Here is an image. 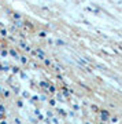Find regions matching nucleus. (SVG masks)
I'll return each mask as SVG.
<instances>
[{"label":"nucleus","mask_w":122,"mask_h":124,"mask_svg":"<svg viewBox=\"0 0 122 124\" xmlns=\"http://www.w3.org/2000/svg\"><path fill=\"white\" fill-rule=\"evenodd\" d=\"M56 79L58 80H63V77H62V75H56Z\"/></svg>","instance_id":"34"},{"label":"nucleus","mask_w":122,"mask_h":124,"mask_svg":"<svg viewBox=\"0 0 122 124\" xmlns=\"http://www.w3.org/2000/svg\"><path fill=\"white\" fill-rule=\"evenodd\" d=\"M14 123H15V124H21L22 121H21V119H18V117H17V119H14Z\"/></svg>","instance_id":"31"},{"label":"nucleus","mask_w":122,"mask_h":124,"mask_svg":"<svg viewBox=\"0 0 122 124\" xmlns=\"http://www.w3.org/2000/svg\"><path fill=\"white\" fill-rule=\"evenodd\" d=\"M49 105H51V106H55V105H56V101H55V99H49Z\"/></svg>","instance_id":"28"},{"label":"nucleus","mask_w":122,"mask_h":124,"mask_svg":"<svg viewBox=\"0 0 122 124\" xmlns=\"http://www.w3.org/2000/svg\"><path fill=\"white\" fill-rule=\"evenodd\" d=\"M22 97H23V98H30V95H29L27 91H23V93H22Z\"/></svg>","instance_id":"24"},{"label":"nucleus","mask_w":122,"mask_h":124,"mask_svg":"<svg viewBox=\"0 0 122 124\" xmlns=\"http://www.w3.org/2000/svg\"><path fill=\"white\" fill-rule=\"evenodd\" d=\"M30 54H32V57H37V51H36V50H32Z\"/></svg>","instance_id":"30"},{"label":"nucleus","mask_w":122,"mask_h":124,"mask_svg":"<svg viewBox=\"0 0 122 124\" xmlns=\"http://www.w3.org/2000/svg\"><path fill=\"white\" fill-rule=\"evenodd\" d=\"M62 95H63L65 98H69L70 97V90L67 88L66 85H65V87H62Z\"/></svg>","instance_id":"3"},{"label":"nucleus","mask_w":122,"mask_h":124,"mask_svg":"<svg viewBox=\"0 0 122 124\" xmlns=\"http://www.w3.org/2000/svg\"><path fill=\"white\" fill-rule=\"evenodd\" d=\"M0 50H1V48H0Z\"/></svg>","instance_id":"37"},{"label":"nucleus","mask_w":122,"mask_h":124,"mask_svg":"<svg viewBox=\"0 0 122 124\" xmlns=\"http://www.w3.org/2000/svg\"><path fill=\"white\" fill-rule=\"evenodd\" d=\"M56 98H58V101H59V102H65V99H63L65 97H63L62 94H58V95H56Z\"/></svg>","instance_id":"20"},{"label":"nucleus","mask_w":122,"mask_h":124,"mask_svg":"<svg viewBox=\"0 0 122 124\" xmlns=\"http://www.w3.org/2000/svg\"><path fill=\"white\" fill-rule=\"evenodd\" d=\"M39 37H41V39H45V37H47V32H45V31H40V32H39Z\"/></svg>","instance_id":"13"},{"label":"nucleus","mask_w":122,"mask_h":124,"mask_svg":"<svg viewBox=\"0 0 122 124\" xmlns=\"http://www.w3.org/2000/svg\"><path fill=\"white\" fill-rule=\"evenodd\" d=\"M37 119H39V120H44V116L40 113V115H37Z\"/></svg>","instance_id":"32"},{"label":"nucleus","mask_w":122,"mask_h":124,"mask_svg":"<svg viewBox=\"0 0 122 124\" xmlns=\"http://www.w3.org/2000/svg\"><path fill=\"white\" fill-rule=\"evenodd\" d=\"M39 85H40V88H43V90H48V87H49V81H40Z\"/></svg>","instance_id":"6"},{"label":"nucleus","mask_w":122,"mask_h":124,"mask_svg":"<svg viewBox=\"0 0 122 124\" xmlns=\"http://www.w3.org/2000/svg\"><path fill=\"white\" fill-rule=\"evenodd\" d=\"M78 62H80V63H81V65H85V61H84V59H81V58H80V59H78Z\"/></svg>","instance_id":"33"},{"label":"nucleus","mask_w":122,"mask_h":124,"mask_svg":"<svg viewBox=\"0 0 122 124\" xmlns=\"http://www.w3.org/2000/svg\"><path fill=\"white\" fill-rule=\"evenodd\" d=\"M52 116H54V113H52L51 110H48V112H47V117H48V119H51Z\"/></svg>","instance_id":"29"},{"label":"nucleus","mask_w":122,"mask_h":124,"mask_svg":"<svg viewBox=\"0 0 122 124\" xmlns=\"http://www.w3.org/2000/svg\"><path fill=\"white\" fill-rule=\"evenodd\" d=\"M48 93H51V94H55L56 93V87L52 84H49V87H48Z\"/></svg>","instance_id":"9"},{"label":"nucleus","mask_w":122,"mask_h":124,"mask_svg":"<svg viewBox=\"0 0 122 124\" xmlns=\"http://www.w3.org/2000/svg\"><path fill=\"white\" fill-rule=\"evenodd\" d=\"M0 54H1V57H7L8 55V51L7 50H0Z\"/></svg>","instance_id":"19"},{"label":"nucleus","mask_w":122,"mask_h":124,"mask_svg":"<svg viewBox=\"0 0 122 124\" xmlns=\"http://www.w3.org/2000/svg\"><path fill=\"white\" fill-rule=\"evenodd\" d=\"M14 25L17 28H23V21L22 19H14Z\"/></svg>","instance_id":"8"},{"label":"nucleus","mask_w":122,"mask_h":124,"mask_svg":"<svg viewBox=\"0 0 122 124\" xmlns=\"http://www.w3.org/2000/svg\"><path fill=\"white\" fill-rule=\"evenodd\" d=\"M3 91H4V88H3V87L0 85V94H3Z\"/></svg>","instance_id":"36"},{"label":"nucleus","mask_w":122,"mask_h":124,"mask_svg":"<svg viewBox=\"0 0 122 124\" xmlns=\"http://www.w3.org/2000/svg\"><path fill=\"white\" fill-rule=\"evenodd\" d=\"M8 55H11V57H13V58H15V59H18V58H19L18 53H17V51H15L14 48H10V50H8Z\"/></svg>","instance_id":"5"},{"label":"nucleus","mask_w":122,"mask_h":124,"mask_svg":"<svg viewBox=\"0 0 122 124\" xmlns=\"http://www.w3.org/2000/svg\"><path fill=\"white\" fill-rule=\"evenodd\" d=\"M36 101H39V97H37V95H33V97L29 98V102H30V103H34Z\"/></svg>","instance_id":"14"},{"label":"nucleus","mask_w":122,"mask_h":124,"mask_svg":"<svg viewBox=\"0 0 122 124\" xmlns=\"http://www.w3.org/2000/svg\"><path fill=\"white\" fill-rule=\"evenodd\" d=\"M58 112L61 113L62 116H67V113H66V110H63V109H58Z\"/></svg>","instance_id":"27"},{"label":"nucleus","mask_w":122,"mask_h":124,"mask_svg":"<svg viewBox=\"0 0 122 124\" xmlns=\"http://www.w3.org/2000/svg\"><path fill=\"white\" fill-rule=\"evenodd\" d=\"M36 51H37V57L36 58H39V59H44V58H45V53H44L41 48H37Z\"/></svg>","instance_id":"4"},{"label":"nucleus","mask_w":122,"mask_h":124,"mask_svg":"<svg viewBox=\"0 0 122 124\" xmlns=\"http://www.w3.org/2000/svg\"><path fill=\"white\" fill-rule=\"evenodd\" d=\"M1 95H3V97H4V98H8L10 95H11V90H4V91H3V94H1Z\"/></svg>","instance_id":"11"},{"label":"nucleus","mask_w":122,"mask_h":124,"mask_svg":"<svg viewBox=\"0 0 122 124\" xmlns=\"http://www.w3.org/2000/svg\"><path fill=\"white\" fill-rule=\"evenodd\" d=\"M19 76H21V79H22V80H27V75L25 73V72L19 70Z\"/></svg>","instance_id":"15"},{"label":"nucleus","mask_w":122,"mask_h":124,"mask_svg":"<svg viewBox=\"0 0 122 124\" xmlns=\"http://www.w3.org/2000/svg\"><path fill=\"white\" fill-rule=\"evenodd\" d=\"M0 36H1V37H6V36H7V29H6V28H0Z\"/></svg>","instance_id":"10"},{"label":"nucleus","mask_w":122,"mask_h":124,"mask_svg":"<svg viewBox=\"0 0 122 124\" xmlns=\"http://www.w3.org/2000/svg\"><path fill=\"white\" fill-rule=\"evenodd\" d=\"M0 113H4L6 115V106L3 105V103H0Z\"/></svg>","instance_id":"21"},{"label":"nucleus","mask_w":122,"mask_h":124,"mask_svg":"<svg viewBox=\"0 0 122 124\" xmlns=\"http://www.w3.org/2000/svg\"><path fill=\"white\" fill-rule=\"evenodd\" d=\"M11 85V90H13V93L15 94V95H18V94H19V85H17V84H10Z\"/></svg>","instance_id":"7"},{"label":"nucleus","mask_w":122,"mask_h":124,"mask_svg":"<svg viewBox=\"0 0 122 124\" xmlns=\"http://www.w3.org/2000/svg\"><path fill=\"white\" fill-rule=\"evenodd\" d=\"M13 18H14V19H22V15L19 13H14L13 14Z\"/></svg>","instance_id":"17"},{"label":"nucleus","mask_w":122,"mask_h":124,"mask_svg":"<svg viewBox=\"0 0 122 124\" xmlns=\"http://www.w3.org/2000/svg\"><path fill=\"white\" fill-rule=\"evenodd\" d=\"M91 110H93V112H99V108L96 106V105H91Z\"/></svg>","instance_id":"23"},{"label":"nucleus","mask_w":122,"mask_h":124,"mask_svg":"<svg viewBox=\"0 0 122 124\" xmlns=\"http://www.w3.org/2000/svg\"><path fill=\"white\" fill-rule=\"evenodd\" d=\"M22 29H29V31H34V25L30 21H23V28Z\"/></svg>","instance_id":"2"},{"label":"nucleus","mask_w":122,"mask_h":124,"mask_svg":"<svg viewBox=\"0 0 122 124\" xmlns=\"http://www.w3.org/2000/svg\"><path fill=\"white\" fill-rule=\"evenodd\" d=\"M19 61H21V63H22V65H26V63H27V58L25 57V55H22V57L19 58Z\"/></svg>","instance_id":"12"},{"label":"nucleus","mask_w":122,"mask_h":124,"mask_svg":"<svg viewBox=\"0 0 122 124\" xmlns=\"http://www.w3.org/2000/svg\"><path fill=\"white\" fill-rule=\"evenodd\" d=\"M55 44H58V46H65V41H63V40H55Z\"/></svg>","instance_id":"22"},{"label":"nucleus","mask_w":122,"mask_h":124,"mask_svg":"<svg viewBox=\"0 0 122 124\" xmlns=\"http://www.w3.org/2000/svg\"><path fill=\"white\" fill-rule=\"evenodd\" d=\"M99 113H100V120L102 121H108L110 120V112L108 110L103 109V110H99Z\"/></svg>","instance_id":"1"},{"label":"nucleus","mask_w":122,"mask_h":124,"mask_svg":"<svg viewBox=\"0 0 122 124\" xmlns=\"http://www.w3.org/2000/svg\"><path fill=\"white\" fill-rule=\"evenodd\" d=\"M11 68H13V75H17V73H19V70H21L18 66H11Z\"/></svg>","instance_id":"18"},{"label":"nucleus","mask_w":122,"mask_h":124,"mask_svg":"<svg viewBox=\"0 0 122 124\" xmlns=\"http://www.w3.org/2000/svg\"><path fill=\"white\" fill-rule=\"evenodd\" d=\"M34 115H36V116L40 115V110H39V109H34Z\"/></svg>","instance_id":"35"},{"label":"nucleus","mask_w":122,"mask_h":124,"mask_svg":"<svg viewBox=\"0 0 122 124\" xmlns=\"http://www.w3.org/2000/svg\"><path fill=\"white\" fill-rule=\"evenodd\" d=\"M26 41H25V40H21V41H19V47H21V48H23V50H25V48H26Z\"/></svg>","instance_id":"16"},{"label":"nucleus","mask_w":122,"mask_h":124,"mask_svg":"<svg viewBox=\"0 0 122 124\" xmlns=\"http://www.w3.org/2000/svg\"><path fill=\"white\" fill-rule=\"evenodd\" d=\"M17 106L18 108H23V101H17Z\"/></svg>","instance_id":"26"},{"label":"nucleus","mask_w":122,"mask_h":124,"mask_svg":"<svg viewBox=\"0 0 122 124\" xmlns=\"http://www.w3.org/2000/svg\"><path fill=\"white\" fill-rule=\"evenodd\" d=\"M43 61H44V63H45V66H49V65H51V61H49V59H45V58H44Z\"/></svg>","instance_id":"25"}]
</instances>
